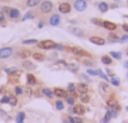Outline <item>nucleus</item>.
Masks as SVG:
<instances>
[{
  "mask_svg": "<svg viewBox=\"0 0 128 123\" xmlns=\"http://www.w3.org/2000/svg\"><path fill=\"white\" fill-rule=\"evenodd\" d=\"M56 43H54L53 40H43V42H38V48L40 49H55Z\"/></svg>",
  "mask_w": 128,
  "mask_h": 123,
  "instance_id": "nucleus-1",
  "label": "nucleus"
},
{
  "mask_svg": "<svg viewBox=\"0 0 128 123\" xmlns=\"http://www.w3.org/2000/svg\"><path fill=\"white\" fill-rule=\"evenodd\" d=\"M13 55V48L5 46L0 49V59H8Z\"/></svg>",
  "mask_w": 128,
  "mask_h": 123,
  "instance_id": "nucleus-2",
  "label": "nucleus"
},
{
  "mask_svg": "<svg viewBox=\"0 0 128 123\" xmlns=\"http://www.w3.org/2000/svg\"><path fill=\"white\" fill-rule=\"evenodd\" d=\"M52 9H53V3L49 2V0H45V2H43V3L40 4V10H42V13H44V14L50 13Z\"/></svg>",
  "mask_w": 128,
  "mask_h": 123,
  "instance_id": "nucleus-3",
  "label": "nucleus"
},
{
  "mask_svg": "<svg viewBox=\"0 0 128 123\" xmlns=\"http://www.w3.org/2000/svg\"><path fill=\"white\" fill-rule=\"evenodd\" d=\"M74 9L77 12H84L87 9V2L86 0H76L74 2Z\"/></svg>",
  "mask_w": 128,
  "mask_h": 123,
  "instance_id": "nucleus-4",
  "label": "nucleus"
},
{
  "mask_svg": "<svg viewBox=\"0 0 128 123\" xmlns=\"http://www.w3.org/2000/svg\"><path fill=\"white\" fill-rule=\"evenodd\" d=\"M107 104H108V107L112 109V110H114V112H119L120 110V106H119V103L114 99V98H112V99H108V102H107Z\"/></svg>",
  "mask_w": 128,
  "mask_h": 123,
  "instance_id": "nucleus-5",
  "label": "nucleus"
},
{
  "mask_svg": "<svg viewBox=\"0 0 128 123\" xmlns=\"http://www.w3.org/2000/svg\"><path fill=\"white\" fill-rule=\"evenodd\" d=\"M69 112H74L76 114H84V112H86V108L82 106V104H74L73 106V108L72 109H69Z\"/></svg>",
  "mask_w": 128,
  "mask_h": 123,
  "instance_id": "nucleus-6",
  "label": "nucleus"
},
{
  "mask_svg": "<svg viewBox=\"0 0 128 123\" xmlns=\"http://www.w3.org/2000/svg\"><path fill=\"white\" fill-rule=\"evenodd\" d=\"M53 93H54V96H56L58 98H67V97H68V92L64 90V89H62V88H55Z\"/></svg>",
  "mask_w": 128,
  "mask_h": 123,
  "instance_id": "nucleus-7",
  "label": "nucleus"
},
{
  "mask_svg": "<svg viewBox=\"0 0 128 123\" xmlns=\"http://www.w3.org/2000/svg\"><path fill=\"white\" fill-rule=\"evenodd\" d=\"M102 26L106 28V29L109 30V32H114V30L117 29V24H114V23H112V22H108V20H104L103 24H102Z\"/></svg>",
  "mask_w": 128,
  "mask_h": 123,
  "instance_id": "nucleus-8",
  "label": "nucleus"
},
{
  "mask_svg": "<svg viewBox=\"0 0 128 123\" xmlns=\"http://www.w3.org/2000/svg\"><path fill=\"white\" fill-rule=\"evenodd\" d=\"M70 4H68V3H62V4H59V12L60 13H63V14H68V13H70Z\"/></svg>",
  "mask_w": 128,
  "mask_h": 123,
  "instance_id": "nucleus-9",
  "label": "nucleus"
},
{
  "mask_svg": "<svg viewBox=\"0 0 128 123\" xmlns=\"http://www.w3.org/2000/svg\"><path fill=\"white\" fill-rule=\"evenodd\" d=\"M69 32H70L72 34L77 35V36H83V35H84V30L80 29V28H78V26H70V28H69Z\"/></svg>",
  "mask_w": 128,
  "mask_h": 123,
  "instance_id": "nucleus-10",
  "label": "nucleus"
},
{
  "mask_svg": "<svg viewBox=\"0 0 128 123\" xmlns=\"http://www.w3.org/2000/svg\"><path fill=\"white\" fill-rule=\"evenodd\" d=\"M89 42L93 43V44H97V45H104L106 44V40L103 38H100V36H90Z\"/></svg>",
  "mask_w": 128,
  "mask_h": 123,
  "instance_id": "nucleus-11",
  "label": "nucleus"
},
{
  "mask_svg": "<svg viewBox=\"0 0 128 123\" xmlns=\"http://www.w3.org/2000/svg\"><path fill=\"white\" fill-rule=\"evenodd\" d=\"M59 23H60V16L58 14H54V15L50 16V19H49V24L50 25L56 26V25H59Z\"/></svg>",
  "mask_w": 128,
  "mask_h": 123,
  "instance_id": "nucleus-12",
  "label": "nucleus"
},
{
  "mask_svg": "<svg viewBox=\"0 0 128 123\" xmlns=\"http://www.w3.org/2000/svg\"><path fill=\"white\" fill-rule=\"evenodd\" d=\"M70 50H72V53L73 54H76V55H89L86 50H83L82 48H78V46H73V48H70Z\"/></svg>",
  "mask_w": 128,
  "mask_h": 123,
  "instance_id": "nucleus-13",
  "label": "nucleus"
},
{
  "mask_svg": "<svg viewBox=\"0 0 128 123\" xmlns=\"http://www.w3.org/2000/svg\"><path fill=\"white\" fill-rule=\"evenodd\" d=\"M77 89H78V92L80 93V94H84V93H87L88 92V84H86V83H79L78 86H77Z\"/></svg>",
  "mask_w": 128,
  "mask_h": 123,
  "instance_id": "nucleus-14",
  "label": "nucleus"
},
{
  "mask_svg": "<svg viewBox=\"0 0 128 123\" xmlns=\"http://www.w3.org/2000/svg\"><path fill=\"white\" fill-rule=\"evenodd\" d=\"M8 15H9V18H12V19H16V18L20 16V12H19L18 9H10V12L8 13Z\"/></svg>",
  "mask_w": 128,
  "mask_h": 123,
  "instance_id": "nucleus-15",
  "label": "nucleus"
},
{
  "mask_svg": "<svg viewBox=\"0 0 128 123\" xmlns=\"http://www.w3.org/2000/svg\"><path fill=\"white\" fill-rule=\"evenodd\" d=\"M30 50H26V49H23V50H20L19 53H18V56L19 58H22V59H26V58H29L30 56Z\"/></svg>",
  "mask_w": 128,
  "mask_h": 123,
  "instance_id": "nucleus-16",
  "label": "nucleus"
},
{
  "mask_svg": "<svg viewBox=\"0 0 128 123\" xmlns=\"http://www.w3.org/2000/svg\"><path fill=\"white\" fill-rule=\"evenodd\" d=\"M100 60H102V63L106 64V66H110V64L113 63V60H112V58H110L109 55H103Z\"/></svg>",
  "mask_w": 128,
  "mask_h": 123,
  "instance_id": "nucleus-17",
  "label": "nucleus"
},
{
  "mask_svg": "<svg viewBox=\"0 0 128 123\" xmlns=\"http://www.w3.org/2000/svg\"><path fill=\"white\" fill-rule=\"evenodd\" d=\"M108 40L110 43H117V42H119V36L117 34H114V33H109L108 34Z\"/></svg>",
  "mask_w": 128,
  "mask_h": 123,
  "instance_id": "nucleus-18",
  "label": "nucleus"
},
{
  "mask_svg": "<svg viewBox=\"0 0 128 123\" xmlns=\"http://www.w3.org/2000/svg\"><path fill=\"white\" fill-rule=\"evenodd\" d=\"M38 4H40V0H26V5L29 8H34Z\"/></svg>",
  "mask_w": 128,
  "mask_h": 123,
  "instance_id": "nucleus-19",
  "label": "nucleus"
},
{
  "mask_svg": "<svg viewBox=\"0 0 128 123\" xmlns=\"http://www.w3.org/2000/svg\"><path fill=\"white\" fill-rule=\"evenodd\" d=\"M108 9H109V5L107 4V3H100L99 4V10H100V13H107L108 12Z\"/></svg>",
  "mask_w": 128,
  "mask_h": 123,
  "instance_id": "nucleus-20",
  "label": "nucleus"
},
{
  "mask_svg": "<svg viewBox=\"0 0 128 123\" xmlns=\"http://www.w3.org/2000/svg\"><path fill=\"white\" fill-rule=\"evenodd\" d=\"M26 79H28V84H30V86L36 84V79H35V77L33 74H28L26 76Z\"/></svg>",
  "mask_w": 128,
  "mask_h": 123,
  "instance_id": "nucleus-21",
  "label": "nucleus"
},
{
  "mask_svg": "<svg viewBox=\"0 0 128 123\" xmlns=\"http://www.w3.org/2000/svg\"><path fill=\"white\" fill-rule=\"evenodd\" d=\"M23 67H24L25 69H34V68H35V66L32 63V62H29V60H24Z\"/></svg>",
  "mask_w": 128,
  "mask_h": 123,
  "instance_id": "nucleus-22",
  "label": "nucleus"
},
{
  "mask_svg": "<svg viewBox=\"0 0 128 123\" xmlns=\"http://www.w3.org/2000/svg\"><path fill=\"white\" fill-rule=\"evenodd\" d=\"M42 92H43V94H44L45 97H48V98H52V97L54 96V93H53L49 88H43V89H42Z\"/></svg>",
  "mask_w": 128,
  "mask_h": 123,
  "instance_id": "nucleus-23",
  "label": "nucleus"
},
{
  "mask_svg": "<svg viewBox=\"0 0 128 123\" xmlns=\"http://www.w3.org/2000/svg\"><path fill=\"white\" fill-rule=\"evenodd\" d=\"M68 122L69 123H83V119L80 118V117H69L68 118Z\"/></svg>",
  "mask_w": 128,
  "mask_h": 123,
  "instance_id": "nucleus-24",
  "label": "nucleus"
},
{
  "mask_svg": "<svg viewBox=\"0 0 128 123\" xmlns=\"http://www.w3.org/2000/svg\"><path fill=\"white\" fill-rule=\"evenodd\" d=\"M33 58L35 59V60H38V62H42V60H44V54H42V53H33Z\"/></svg>",
  "mask_w": 128,
  "mask_h": 123,
  "instance_id": "nucleus-25",
  "label": "nucleus"
},
{
  "mask_svg": "<svg viewBox=\"0 0 128 123\" xmlns=\"http://www.w3.org/2000/svg\"><path fill=\"white\" fill-rule=\"evenodd\" d=\"M25 118V113L24 112H19L16 116V123H23V119Z\"/></svg>",
  "mask_w": 128,
  "mask_h": 123,
  "instance_id": "nucleus-26",
  "label": "nucleus"
},
{
  "mask_svg": "<svg viewBox=\"0 0 128 123\" xmlns=\"http://www.w3.org/2000/svg\"><path fill=\"white\" fill-rule=\"evenodd\" d=\"M109 54H110L109 56H112V58H114V59H117V60H119V59L122 58V54H120L119 52H110Z\"/></svg>",
  "mask_w": 128,
  "mask_h": 123,
  "instance_id": "nucleus-27",
  "label": "nucleus"
},
{
  "mask_svg": "<svg viewBox=\"0 0 128 123\" xmlns=\"http://www.w3.org/2000/svg\"><path fill=\"white\" fill-rule=\"evenodd\" d=\"M110 117H112V110H108V112L106 113V117L102 119V122H103V123H107V122H109V120H110Z\"/></svg>",
  "mask_w": 128,
  "mask_h": 123,
  "instance_id": "nucleus-28",
  "label": "nucleus"
},
{
  "mask_svg": "<svg viewBox=\"0 0 128 123\" xmlns=\"http://www.w3.org/2000/svg\"><path fill=\"white\" fill-rule=\"evenodd\" d=\"M9 104H12V106H16L18 104V99H16L15 96H10L9 97Z\"/></svg>",
  "mask_w": 128,
  "mask_h": 123,
  "instance_id": "nucleus-29",
  "label": "nucleus"
},
{
  "mask_svg": "<svg viewBox=\"0 0 128 123\" xmlns=\"http://www.w3.org/2000/svg\"><path fill=\"white\" fill-rule=\"evenodd\" d=\"M80 102H83V103H88V102H89V96H88L87 93L80 94Z\"/></svg>",
  "mask_w": 128,
  "mask_h": 123,
  "instance_id": "nucleus-30",
  "label": "nucleus"
},
{
  "mask_svg": "<svg viewBox=\"0 0 128 123\" xmlns=\"http://www.w3.org/2000/svg\"><path fill=\"white\" fill-rule=\"evenodd\" d=\"M74 90H76V84H74V83H69V84H68V87H67V92L73 93Z\"/></svg>",
  "mask_w": 128,
  "mask_h": 123,
  "instance_id": "nucleus-31",
  "label": "nucleus"
},
{
  "mask_svg": "<svg viewBox=\"0 0 128 123\" xmlns=\"http://www.w3.org/2000/svg\"><path fill=\"white\" fill-rule=\"evenodd\" d=\"M55 108L59 109V110H62V109L64 108V103H63L62 100H56V102H55Z\"/></svg>",
  "mask_w": 128,
  "mask_h": 123,
  "instance_id": "nucleus-32",
  "label": "nucleus"
},
{
  "mask_svg": "<svg viewBox=\"0 0 128 123\" xmlns=\"http://www.w3.org/2000/svg\"><path fill=\"white\" fill-rule=\"evenodd\" d=\"M83 63H84L87 67H93V66H94V62H93L92 59H84Z\"/></svg>",
  "mask_w": 128,
  "mask_h": 123,
  "instance_id": "nucleus-33",
  "label": "nucleus"
},
{
  "mask_svg": "<svg viewBox=\"0 0 128 123\" xmlns=\"http://www.w3.org/2000/svg\"><path fill=\"white\" fill-rule=\"evenodd\" d=\"M78 68H79V67H78L77 64H70V66H68V69L72 70V72H74V73L78 72Z\"/></svg>",
  "mask_w": 128,
  "mask_h": 123,
  "instance_id": "nucleus-34",
  "label": "nucleus"
},
{
  "mask_svg": "<svg viewBox=\"0 0 128 123\" xmlns=\"http://www.w3.org/2000/svg\"><path fill=\"white\" fill-rule=\"evenodd\" d=\"M5 72L9 74H14V73H18V68H5Z\"/></svg>",
  "mask_w": 128,
  "mask_h": 123,
  "instance_id": "nucleus-35",
  "label": "nucleus"
},
{
  "mask_svg": "<svg viewBox=\"0 0 128 123\" xmlns=\"http://www.w3.org/2000/svg\"><path fill=\"white\" fill-rule=\"evenodd\" d=\"M110 83H112V84H113L114 87H118V86L120 84V82H119V79H118V78H114V77H113V78L110 79Z\"/></svg>",
  "mask_w": 128,
  "mask_h": 123,
  "instance_id": "nucleus-36",
  "label": "nucleus"
},
{
  "mask_svg": "<svg viewBox=\"0 0 128 123\" xmlns=\"http://www.w3.org/2000/svg\"><path fill=\"white\" fill-rule=\"evenodd\" d=\"M92 23L96 24V25H98V26H100V25L103 24V22H102L100 19H97V18H93V19H92Z\"/></svg>",
  "mask_w": 128,
  "mask_h": 123,
  "instance_id": "nucleus-37",
  "label": "nucleus"
},
{
  "mask_svg": "<svg viewBox=\"0 0 128 123\" xmlns=\"http://www.w3.org/2000/svg\"><path fill=\"white\" fill-rule=\"evenodd\" d=\"M23 44H38V40L36 39H28V40H24Z\"/></svg>",
  "mask_w": 128,
  "mask_h": 123,
  "instance_id": "nucleus-38",
  "label": "nucleus"
},
{
  "mask_svg": "<svg viewBox=\"0 0 128 123\" xmlns=\"http://www.w3.org/2000/svg\"><path fill=\"white\" fill-rule=\"evenodd\" d=\"M87 73H88V74H90V76H99V69H98V70L88 69V70H87Z\"/></svg>",
  "mask_w": 128,
  "mask_h": 123,
  "instance_id": "nucleus-39",
  "label": "nucleus"
},
{
  "mask_svg": "<svg viewBox=\"0 0 128 123\" xmlns=\"http://www.w3.org/2000/svg\"><path fill=\"white\" fill-rule=\"evenodd\" d=\"M33 18H34L33 13H28V14H25V15H24V18H23L22 20L24 22V20H28V19H33Z\"/></svg>",
  "mask_w": 128,
  "mask_h": 123,
  "instance_id": "nucleus-40",
  "label": "nucleus"
},
{
  "mask_svg": "<svg viewBox=\"0 0 128 123\" xmlns=\"http://www.w3.org/2000/svg\"><path fill=\"white\" fill-rule=\"evenodd\" d=\"M100 88H102L104 92H108V89H109V86H108L107 83H100Z\"/></svg>",
  "mask_w": 128,
  "mask_h": 123,
  "instance_id": "nucleus-41",
  "label": "nucleus"
},
{
  "mask_svg": "<svg viewBox=\"0 0 128 123\" xmlns=\"http://www.w3.org/2000/svg\"><path fill=\"white\" fill-rule=\"evenodd\" d=\"M66 99H67L68 104H72V106H74V97H67Z\"/></svg>",
  "mask_w": 128,
  "mask_h": 123,
  "instance_id": "nucleus-42",
  "label": "nucleus"
},
{
  "mask_svg": "<svg viewBox=\"0 0 128 123\" xmlns=\"http://www.w3.org/2000/svg\"><path fill=\"white\" fill-rule=\"evenodd\" d=\"M22 93H23V88H22V87H15V94L19 96V94H22Z\"/></svg>",
  "mask_w": 128,
  "mask_h": 123,
  "instance_id": "nucleus-43",
  "label": "nucleus"
},
{
  "mask_svg": "<svg viewBox=\"0 0 128 123\" xmlns=\"http://www.w3.org/2000/svg\"><path fill=\"white\" fill-rule=\"evenodd\" d=\"M99 76H100V78H103L104 80H109V79H108V77H107L106 74H103V72H102L100 69H99Z\"/></svg>",
  "mask_w": 128,
  "mask_h": 123,
  "instance_id": "nucleus-44",
  "label": "nucleus"
},
{
  "mask_svg": "<svg viewBox=\"0 0 128 123\" xmlns=\"http://www.w3.org/2000/svg\"><path fill=\"white\" fill-rule=\"evenodd\" d=\"M2 103H9V97L8 96H4L2 98Z\"/></svg>",
  "mask_w": 128,
  "mask_h": 123,
  "instance_id": "nucleus-45",
  "label": "nucleus"
},
{
  "mask_svg": "<svg viewBox=\"0 0 128 123\" xmlns=\"http://www.w3.org/2000/svg\"><path fill=\"white\" fill-rule=\"evenodd\" d=\"M4 20H5V15L3 12H0V23H4Z\"/></svg>",
  "mask_w": 128,
  "mask_h": 123,
  "instance_id": "nucleus-46",
  "label": "nucleus"
},
{
  "mask_svg": "<svg viewBox=\"0 0 128 123\" xmlns=\"http://www.w3.org/2000/svg\"><path fill=\"white\" fill-rule=\"evenodd\" d=\"M2 12H3V13H9V12H10V8H9V6H4Z\"/></svg>",
  "mask_w": 128,
  "mask_h": 123,
  "instance_id": "nucleus-47",
  "label": "nucleus"
},
{
  "mask_svg": "<svg viewBox=\"0 0 128 123\" xmlns=\"http://www.w3.org/2000/svg\"><path fill=\"white\" fill-rule=\"evenodd\" d=\"M107 74H108V76H109V77H112V78H113V77H114V73H113V72H112V70H110V69H107Z\"/></svg>",
  "mask_w": 128,
  "mask_h": 123,
  "instance_id": "nucleus-48",
  "label": "nucleus"
},
{
  "mask_svg": "<svg viewBox=\"0 0 128 123\" xmlns=\"http://www.w3.org/2000/svg\"><path fill=\"white\" fill-rule=\"evenodd\" d=\"M122 29H123L126 33H128V24H123V25H122Z\"/></svg>",
  "mask_w": 128,
  "mask_h": 123,
  "instance_id": "nucleus-49",
  "label": "nucleus"
},
{
  "mask_svg": "<svg viewBox=\"0 0 128 123\" xmlns=\"http://www.w3.org/2000/svg\"><path fill=\"white\" fill-rule=\"evenodd\" d=\"M80 77H82V78H83V79H84V80H87V82H89V80H90V79H89V78H88V77H87V76H86V74H82V76H80Z\"/></svg>",
  "mask_w": 128,
  "mask_h": 123,
  "instance_id": "nucleus-50",
  "label": "nucleus"
},
{
  "mask_svg": "<svg viewBox=\"0 0 128 123\" xmlns=\"http://www.w3.org/2000/svg\"><path fill=\"white\" fill-rule=\"evenodd\" d=\"M110 8H112V9H117V8H118V5H117V4H112V5H110Z\"/></svg>",
  "mask_w": 128,
  "mask_h": 123,
  "instance_id": "nucleus-51",
  "label": "nucleus"
},
{
  "mask_svg": "<svg viewBox=\"0 0 128 123\" xmlns=\"http://www.w3.org/2000/svg\"><path fill=\"white\" fill-rule=\"evenodd\" d=\"M38 26H39V28H43V26H44V23H43V22H40V23L38 24Z\"/></svg>",
  "mask_w": 128,
  "mask_h": 123,
  "instance_id": "nucleus-52",
  "label": "nucleus"
},
{
  "mask_svg": "<svg viewBox=\"0 0 128 123\" xmlns=\"http://www.w3.org/2000/svg\"><path fill=\"white\" fill-rule=\"evenodd\" d=\"M124 67H126V68H128V60H127V62H124Z\"/></svg>",
  "mask_w": 128,
  "mask_h": 123,
  "instance_id": "nucleus-53",
  "label": "nucleus"
},
{
  "mask_svg": "<svg viewBox=\"0 0 128 123\" xmlns=\"http://www.w3.org/2000/svg\"><path fill=\"white\" fill-rule=\"evenodd\" d=\"M126 54L128 55V48H126Z\"/></svg>",
  "mask_w": 128,
  "mask_h": 123,
  "instance_id": "nucleus-54",
  "label": "nucleus"
},
{
  "mask_svg": "<svg viewBox=\"0 0 128 123\" xmlns=\"http://www.w3.org/2000/svg\"><path fill=\"white\" fill-rule=\"evenodd\" d=\"M127 78H128V73H127Z\"/></svg>",
  "mask_w": 128,
  "mask_h": 123,
  "instance_id": "nucleus-55",
  "label": "nucleus"
},
{
  "mask_svg": "<svg viewBox=\"0 0 128 123\" xmlns=\"http://www.w3.org/2000/svg\"><path fill=\"white\" fill-rule=\"evenodd\" d=\"M127 110H128V107H127Z\"/></svg>",
  "mask_w": 128,
  "mask_h": 123,
  "instance_id": "nucleus-56",
  "label": "nucleus"
},
{
  "mask_svg": "<svg viewBox=\"0 0 128 123\" xmlns=\"http://www.w3.org/2000/svg\"><path fill=\"white\" fill-rule=\"evenodd\" d=\"M116 2H118V0H116Z\"/></svg>",
  "mask_w": 128,
  "mask_h": 123,
  "instance_id": "nucleus-57",
  "label": "nucleus"
}]
</instances>
